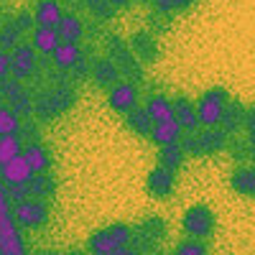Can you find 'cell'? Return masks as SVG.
<instances>
[{"mask_svg": "<svg viewBox=\"0 0 255 255\" xmlns=\"http://www.w3.org/2000/svg\"><path fill=\"white\" fill-rule=\"evenodd\" d=\"M38 255H64V253H59V250H41Z\"/></svg>", "mask_w": 255, "mask_h": 255, "instance_id": "obj_45", "label": "cell"}, {"mask_svg": "<svg viewBox=\"0 0 255 255\" xmlns=\"http://www.w3.org/2000/svg\"><path fill=\"white\" fill-rule=\"evenodd\" d=\"M105 49H108V56L115 61V67L120 72V77H125L128 82H143L145 72H143V64L135 59L128 38H123L120 33H108L105 36Z\"/></svg>", "mask_w": 255, "mask_h": 255, "instance_id": "obj_2", "label": "cell"}, {"mask_svg": "<svg viewBox=\"0 0 255 255\" xmlns=\"http://www.w3.org/2000/svg\"><path fill=\"white\" fill-rule=\"evenodd\" d=\"M128 44H130L135 59L140 64H156L161 59V49H158V41L151 31H135L128 36Z\"/></svg>", "mask_w": 255, "mask_h": 255, "instance_id": "obj_11", "label": "cell"}, {"mask_svg": "<svg viewBox=\"0 0 255 255\" xmlns=\"http://www.w3.org/2000/svg\"><path fill=\"white\" fill-rule=\"evenodd\" d=\"M245 108L248 105L240 102L238 97H230L227 105H225V113H222V120H220V128L232 138L243 130V123H245Z\"/></svg>", "mask_w": 255, "mask_h": 255, "instance_id": "obj_15", "label": "cell"}, {"mask_svg": "<svg viewBox=\"0 0 255 255\" xmlns=\"http://www.w3.org/2000/svg\"><path fill=\"white\" fill-rule=\"evenodd\" d=\"M61 44V38L56 33V28H44V26H36L33 28V41H31V46L41 54H54Z\"/></svg>", "mask_w": 255, "mask_h": 255, "instance_id": "obj_27", "label": "cell"}, {"mask_svg": "<svg viewBox=\"0 0 255 255\" xmlns=\"http://www.w3.org/2000/svg\"><path fill=\"white\" fill-rule=\"evenodd\" d=\"M230 189L245 199H255V166L243 163L230 174Z\"/></svg>", "mask_w": 255, "mask_h": 255, "instance_id": "obj_17", "label": "cell"}, {"mask_svg": "<svg viewBox=\"0 0 255 255\" xmlns=\"http://www.w3.org/2000/svg\"><path fill=\"white\" fill-rule=\"evenodd\" d=\"M171 255H207V245L199 243V240H189L186 238V240H181L176 245V250Z\"/></svg>", "mask_w": 255, "mask_h": 255, "instance_id": "obj_36", "label": "cell"}, {"mask_svg": "<svg viewBox=\"0 0 255 255\" xmlns=\"http://www.w3.org/2000/svg\"><path fill=\"white\" fill-rule=\"evenodd\" d=\"M125 125L130 128V133H135L138 138H148L151 140V130H153V120H151V115H148V110L145 108H138L135 110H130L125 115Z\"/></svg>", "mask_w": 255, "mask_h": 255, "instance_id": "obj_24", "label": "cell"}, {"mask_svg": "<svg viewBox=\"0 0 255 255\" xmlns=\"http://www.w3.org/2000/svg\"><path fill=\"white\" fill-rule=\"evenodd\" d=\"M151 255H166V253H161V250H156V253H151Z\"/></svg>", "mask_w": 255, "mask_h": 255, "instance_id": "obj_48", "label": "cell"}, {"mask_svg": "<svg viewBox=\"0 0 255 255\" xmlns=\"http://www.w3.org/2000/svg\"><path fill=\"white\" fill-rule=\"evenodd\" d=\"M108 255H143V253H140V250H135L133 245H125V248L113 250V253H108Z\"/></svg>", "mask_w": 255, "mask_h": 255, "instance_id": "obj_42", "label": "cell"}, {"mask_svg": "<svg viewBox=\"0 0 255 255\" xmlns=\"http://www.w3.org/2000/svg\"><path fill=\"white\" fill-rule=\"evenodd\" d=\"M20 135V118L10 110V105H0V135Z\"/></svg>", "mask_w": 255, "mask_h": 255, "instance_id": "obj_30", "label": "cell"}, {"mask_svg": "<svg viewBox=\"0 0 255 255\" xmlns=\"http://www.w3.org/2000/svg\"><path fill=\"white\" fill-rule=\"evenodd\" d=\"M56 33H59V38L64 41V44H79L82 36H84L82 18L74 15V13H64L61 20H59V26H56Z\"/></svg>", "mask_w": 255, "mask_h": 255, "instance_id": "obj_21", "label": "cell"}, {"mask_svg": "<svg viewBox=\"0 0 255 255\" xmlns=\"http://www.w3.org/2000/svg\"><path fill=\"white\" fill-rule=\"evenodd\" d=\"M20 153H23V140H20L18 133L0 135V166L10 158H15V156H20Z\"/></svg>", "mask_w": 255, "mask_h": 255, "instance_id": "obj_29", "label": "cell"}, {"mask_svg": "<svg viewBox=\"0 0 255 255\" xmlns=\"http://www.w3.org/2000/svg\"><path fill=\"white\" fill-rule=\"evenodd\" d=\"M10 61H13L10 77H15L20 82H28L36 74V49L31 44H18L10 51Z\"/></svg>", "mask_w": 255, "mask_h": 255, "instance_id": "obj_12", "label": "cell"}, {"mask_svg": "<svg viewBox=\"0 0 255 255\" xmlns=\"http://www.w3.org/2000/svg\"><path fill=\"white\" fill-rule=\"evenodd\" d=\"M31 168L23 158V153L5 161L3 166H0V179H3V184H28L31 181Z\"/></svg>", "mask_w": 255, "mask_h": 255, "instance_id": "obj_18", "label": "cell"}, {"mask_svg": "<svg viewBox=\"0 0 255 255\" xmlns=\"http://www.w3.org/2000/svg\"><path fill=\"white\" fill-rule=\"evenodd\" d=\"M227 145L232 148V156H235V161H240V166H243V161H245V158H250V145H248V140H245V138L232 135Z\"/></svg>", "mask_w": 255, "mask_h": 255, "instance_id": "obj_37", "label": "cell"}, {"mask_svg": "<svg viewBox=\"0 0 255 255\" xmlns=\"http://www.w3.org/2000/svg\"><path fill=\"white\" fill-rule=\"evenodd\" d=\"M138 102H140V90H138L135 82L120 79L115 87L108 90V105H110V110H115L120 115H128L130 110H135Z\"/></svg>", "mask_w": 255, "mask_h": 255, "instance_id": "obj_9", "label": "cell"}, {"mask_svg": "<svg viewBox=\"0 0 255 255\" xmlns=\"http://www.w3.org/2000/svg\"><path fill=\"white\" fill-rule=\"evenodd\" d=\"M171 102H174V120L179 123V128L184 130V135L197 133L202 125H199V118H197V108H194V102H191L186 95H176Z\"/></svg>", "mask_w": 255, "mask_h": 255, "instance_id": "obj_13", "label": "cell"}, {"mask_svg": "<svg viewBox=\"0 0 255 255\" xmlns=\"http://www.w3.org/2000/svg\"><path fill=\"white\" fill-rule=\"evenodd\" d=\"M184 130L179 128L176 120H163V123H153V130H151V140L161 148V145H174L181 143Z\"/></svg>", "mask_w": 255, "mask_h": 255, "instance_id": "obj_20", "label": "cell"}, {"mask_svg": "<svg viewBox=\"0 0 255 255\" xmlns=\"http://www.w3.org/2000/svg\"><path fill=\"white\" fill-rule=\"evenodd\" d=\"M54 56V67L59 69V72H72L77 64L82 61V56H84V51L79 49V44H59V49L51 54Z\"/></svg>", "mask_w": 255, "mask_h": 255, "instance_id": "obj_22", "label": "cell"}, {"mask_svg": "<svg viewBox=\"0 0 255 255\" xmlns=\"http://www.w3.org/2000/svg\"><path fill=\"white\" fill-rule=\"evenodd\" d=\"M0 100H3V82H0Z\"/></svg>", "mask_w": 255, "mask_h": 255, "instance_id": "obj_47", "label": "cell"}, {"mask_svg": "<svg viewBox=\"0 0 255 255\" xmlns=\"http://www.w3.org/2000/svg\"><path fill=\"white\" fill-rule=\"evenodd\" d=\"M243 130H245V140H248V145H250V161H253V166H255V105L245 108Z\"/></svg>", "mask_w": 255, "mask_h": 255, "instance_id": "obj_32", "label": "cell"}, {"mask_svg": "<svg viewBox=\"0 0 255 255\" xmlns=\"http://www.w3.org/2000/svg\"><path fill=\"white\" fill-rule=\"evenodd\" d=\"M56 176L49 171V174H33L31 181H28V194L31 199H41V202H46L56 194Z\"/></svg>", "mask_w": 255, "mask_h": 255, "instance_id": "obj_23", "label": "cell"}, {"mask_svg": "<svg viewBox=\"0 0 255 255\" xmlns=\"http://www.w3.org/2000/svg\"><path fill=\"white\" fill-rule=\"evenodd\" d=\"M5 194H8V199H10L13 204L31 199V194H28V184H5Z\"/></svg>", "mask_w": 255, "mask_h": 255, "instance_id": "obj_38", "label": "cell"}, {"mask_svg": "<svg viewBox=\"0 0 255 255\" xmlns=\"http://www.w3.org/2000/svg\"><path fill=\"white\" fill-rule=\"evenodd\" d=\"M61 15H64V10L59 5V0H36V5H33V20H36V26L56 28Z\"/></svg>", "mask_w": 255, "mask_h": 255, "instance_id": "obj_19", "label": "cell"}, {"mask_svg": "<svg viewBox=\"0 0 255 255\" xmlns=\"http://www.w3.org/2000/svg\"><path fill=\"white\" fill-rule=\"evenodd\" d=\"M84 3V8H87L95 18H100V20H113L115 18V8L108 3V0H82Z\"/></svg>", "mask_w": 255, "mask_h": 255, "instance_id": "obj_33", "label": "cell"}, {"mask_svg": "<svg viewBox=\"0 0 255 255\" xmlns=\"http://www.w3.org/2000/svg\"><path fill=\"white\" fill-rule=\"evenodd\" d=\"M186 161V153H184V148L181 143H174V145H161L158 148V156H156V166L161 168H168V171H179V168L184 166Z\"/></svg>", "mask_w": 255, "mask_h": 255, "instance_id": "obj_25", "label": "cell"}, {"mask_svg": "<svg viewBox=\"0 0 255 255\" xmlns=\"http://www.w3.org/2000/svg\"><path fill=\"white\" fill-rule=\"evenodd\" d=\"M135 3H140V5H148V3H153V0H135Z\"/></svg>", "mask_w": 255, "mask_h": 255, "instance_id": "obj_46", "label": "cell"}, {"mask_svg": "<svg viewBox=\"0 0 255 255\" xmlns=\"http://www.w3.org/2000/svg\"><path fill=\"white\" fill-rule=\"evenodd\" d=\"M23 158L31 168V174H49L51 171V151L46 143H26Z\"/></svg>", "mask_w": 255, "mask_h": 255, "instance_id": "obj_16", "label": "cell"}, {"mask_svg": "<svg viewBox=\"0 0 255 255\" xmlns=\"http://www.w3.org/2000/svg\"><path fill=\"white\" fill-rule=\"evenodd\" d=\"M15 20V26L20 28V31H33L36 28V20H33V13H28V10H18V15L13 18Z\"/></svg>", "mask_w": 255, "mask_h": 255, "instance_id": "obj_39", "label": "cell"}, {"mask_svg": "<svg viewBox=\"0 0 255 255\" xmlns=\"http://www.w3.org/2000/svg\"><path fill=\"white\" fill-rule=\"evenodd\" d=\"M108 3L118 10V8H128V5H130V0H108Z\"/></svg>", "mask_w": 255, "mask_h": 255, "instance_id": "obj_43", "label": "cell"}, {"mask_svg": "<svg viewBox=\"0 0 255 255\" xmlns=\"http://www.w3.org/2000/svg\"><path fill=\"white\" fill-rule=\"evenodd\" d=\"M145 110H148V115H151L153 123L174 120V102L166 95H151L145 100Z\"/></svg>", "mask_w": 255, "mask_h": 255, "instance_id": "obj_26", "label": "cell"}, {"mask_svg": "<svg viewBox=\"0 0 255 255\" xmlns=\"http://www.w3.org/2000/svg\"><path fill=\"white\" fill-rule=\"evenodd\" d=\"M230 143V135L222 130V128H199L197 133H189L181 138V148L186 156L194 158H204V156H215L222 153Z\"/></svg>", "mask_w": 255, "mask_h": 255, "instance_id": "obj_3", "label": "cell"}, {"mask_svg": "<svg viewBox=\"0 0 255 255\" xmlns=\"http://www.w3.org/2000/svg\"><path fill=\"white\" fill-rule=\"evenodd\" d=\"M194 3H197V0H153L158 15H168V13H176V10H186V8H191Z\"/></svg>", "mask_w": 255, "mask_h": 255, "instance_id": "obj_34", "label": "cell"}, {"mask_svg": "<svg viewBox=\"0 0 255 255\" xmlns=\"http://www.w3.org/2000/svg\"><path fill=\"white\" fill-rule=\"evenodd\" d=\"M26 90H28V87H26V82H20V79H15V77H8V79L3 82V97H5L8 105L15 102Z\"/></svg>", "mask_w": 255, "mask_h": 255, "instance_id": "obj_35", "label": "cell"}, {"mask_svg": "<svg viewBox=\"0 0 255 255\" xmlns=\"http://www.w3.org/2000/svg\"><path fill=\"white\" fill-rule=\"evenodd\" d=\"M130 238H133V225L113 222V225H105L92 232L87 238V250H90V255H108L113 250L130 245Z\"/></svg>", "mask_w": 255, "mask_h": 255, "instance_id": "obj_4", "label": "cell"}, {"mask_svg": "<svg viewBox=\"0 0 255 255\" xmlns=\"http://www.w3.org/2000/svg\"><path fill=\"white\" fill-rule=\"evenodd\" d=\"M181 230H184V235L189 240H209L212 235H215V230H217V215H215V209H212L209 204H191L186 212H184V217H181Z\"/></svg>", "mask_w": 255, "mask_h": 255, "instance_id": "obj_5", "label": "cell"}, {"mask_svg": "<svg viewBox=\"0 0 255 255\" xmlns=\"http://www.w3.org/2000/svg\"><path fill=\"white\" fill-rule=\"evenodd\" d=\"M49 204L41 202V199H26V202H18L13 204V220L20 230H44L49 225Z\"/></svg>", "mask_w": 255, "mask_h": 255, "instance_id": "obj_7", "label": "cell"}, {"mask_svg": "<svg viewBox=\"0 0 255 255\" xmlns=\"http://www.w3.org/2000/svg\"><path fill=\"white\" fill-rule=\"evenodd\" d=\"M20 36H23V31L15 26L13 18H8L5 23H0V51H13L20 44Z\"/></svg>", "mask_w": 255, "mask_h": 255, "instance_id": "obj_28", "label": "cell"}, {"mask_svg": "<svg viewBox=\"0 0 255 255\" xmlns=\"http://www.w3.org/2000/svg\"><path fill=\"white\" fill-rule=\"evenodd\" d=\"M64 255H90V250H67Z\"/></svg>", "mask_w": 255, "mask_h": 255, "instance_id": "obj_44", "label": "cell"}, {"mask_svg": "<svg viewBox=\"0 0 255 255\" xmlns=\"http://www.w3.org/2000/svg\"><path fill=\"white\" fill-rule=\"evenodd\" d=\"M227 100H230L227 87H222V84H217V87H209V90L194 102L199 125H202V128H217L220 120H222V113H225Z\"/></svg>", "mask_w": 255, "mask_h": 255, "instance_id": "obj_6", "label": "cell"}, {"mask_svg": "<svg viewBox=\"0 0 255 255\" xmlns=\"http://www.w3.org/2000/svg\"><path fill=\"white\" fill-rule=\"evenodd\" d=\"M90 74H92V79H95V84H97L100 90H110V87H115V84L120 82V72H118L115 61H113L108 54L92 59Z\"/></svg>", "mask_w": 255, "mask_h": 255, "instance_id": "obj_14", "label": "cell"}, {"mask_svg": "<svg viewBox=\"0 0 255 255\" xmlns=\"http://www.w3.org/2000/svg\"><path fill=\"white\" fill-rule=\"evenodd\" d=\"M13 61H10V51H0V82H5L10 77Z\"/></svg>", "mask_w": 255, "mask_h": 255, "instance_id": "obj_40", "label": "cell"}, {"mask_svg": "<svg viewBox=\"0 0 255 255\" xmlns=\"http://www.w3.org/2000/svg\"><path fill=\"white\" fill-rule=\"evenodd\" d=\"M163 238H166V222H163V217H148V220H140L133 227L130 243H133L135 250H140V253L148 250V255H151V253H156V248H158V243Z\"/></svg>", "mask_w": 255, "mask_h": 255, "instance_id": "obj_8", "label": "cell"}, {"mask_svg": "<svg viewBox=\"0 0 255 255\" xmlns=\"http://www.w3.org/2000/svg\"><path fill=\"white\" fill-rule=\"evenodd\" d=\"M33 108H36V97L31 95V90H26L15 102H10V110H13L18 118H26V120L33 118Z\"/></svg>", "mask_w": 255, "mask_h": 255, "instance_id": "obj_31", "label": "cell"}, {"mask_svg": "<svg viewBox=\"0 0 255 255\" xmlns=\"http://www.w3.org/2000/svg\"><path fill=\"white\" fill-rule=\"evenodd\" d=\"M20 130H23L20 135H23V138H28V143H41V133H38V128H36L31 120H26V125L20 128Z\"/></svg>", "mask_w": 255, "mask_h": 255, "instance_id": "obj_41", "label": "cell"}, {"mask_svg": "<svg viewBox=\"0 0 255 255\" xmlns=\"http://www.w3.org/2000/svg\"><path fill=\"white\" fill-rule=\"evenodd\" d=\"M174 189H176V174L168 171V168H161V166H153L145 176V191L151 199H171L174 197Z\"/></svg>", "mask_w": 255, "mask_h": 255, "instance_id": "obj_10", "label": "cell"}, {"mask_svg": "<svg viewBox=\"0 0 255 255\" xmlns=\"http://www.w3.org/2000/svg\"><path fill=\"white\" fill-rule=\"evenodd\" d=\"M74 105H77V90L67 79H59V84L44 90L36 97L33 115L41 125H46V123H54L56 118H61L64 113H69Z\"/></svg>", "mask_w": 255, "mask_h": 255, "instance_id": "obj_1", "label": "cell"}]
</instances>
